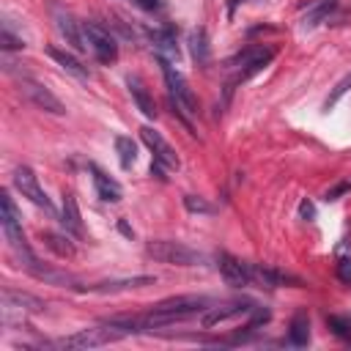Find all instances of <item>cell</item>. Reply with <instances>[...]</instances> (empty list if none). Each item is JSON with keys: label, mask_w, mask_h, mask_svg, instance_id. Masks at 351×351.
Returning <instances> with one entry per match:
<instances>
[{"label": "cell", "mask_w": 351, "mask_h": 351, "mask_svg": "<svg viewBox=\"0 0 351 351\" xmlns=\"http://www.w3.org/2000/svg\"><path fill=\"white\" fill-rule=\"evenodd\" d=\"M159 66H162V77L167 82V93H170V101L184 112V115H197V96L195 90L189 88V82L184 80V74L162 55H156Z\"/></svg>", "instance_id": "6da1fadb"}, {"label": "cell", "mask_w": 351, "mask_h": 351, "mask_svg": "<svg viewBox=\"0 0 351 351\" xmlns=\"http://www.w3.org/2000/svg\"><path fill=\"white\" fill-rule=\"evenodd\" d=\"M148 258L159 261V263H167V266H197L203 263V252L181 244V241H170V239H156V241H148L145 247Z\"/></svg>", "instance_id": "7a4b0ae2"}, {"label": "cell", "mask_w": 351, "mask_h": 351, "mask_svg": "<svg viewBox=\"0 0 351 351\" xmlns=\"http://www.w3.org/2000/svg\"><path fill=\"white\" fill-rule=\"evenodd\" d=\"M271 58H274V49H271V47L250 44V47H244L236 58H230L228 66H230V69H239V77H236V80L244 82V80H250L252 74L263 71V69L271 63Z\"/></svg>", "instance_id": "3957f363"}, {"label": "cell", "mask_w": 351, "mask_h": 351, "mask_svg": "<svg viewBox=\"0 0 351 351\" xmlns=\"http://www.w3.org/2000/svg\"><path fill=\"white\" fill-rule=\"evenodd\" d=\"M3 233H5V241L14 247V252H19V258H33L27 241H25V230H22V217H19V208L14 206V197L8 192H3Z\"/></svg>", "instance_id": "277c9868"}, {"label": "cell", "mask_w": 351, "mask_h": 351, "mask_svg": "<svg viewBox=\"0 0 351 351\" xmlns=\"http://www.w3.org/2000/svg\"><path fill=\"white\" fill-rule=\"evenodd\" d=\"M82 36H85L88 49L93 52V58L99 63L107 66V63H115L118 60V44H115V38L110 36L107 27H101L96 22H82Z\"/></svg>", "instance_id": "5b68a950"}, {"label": "cell", "mask_w": 351, "mask_h": 351, "mask_svg": "<svg viewBox=\"0 0 351 351\" xmlns=\"http://www.w3.org/2000/svg\"><path fill=\"white\" fill-rule=\"evenodd\" d=\"M11 181H14V186L19 189V195H22V197H27L33 206L44 208L47 214H55L52 200L47 197V192H44V189H41V184H38V176H36L27 165H19V167L14 170V176H11Z\"/></svg>", "instance_id": "8992f818"}, {"label": "cell", "mask_w": 351, "mask_h": 351, "mask_svg": "<svg viewBox=\"0 0 351 351\" xmlns=\"http://www.w3.org/2000/svg\"><path fill=\"white\" fill-rule=\"evenodd\" d=\"M121 337H123V332L107 324V329H101V326L80 329V332L63 337L60 346H66V348H99V346H110V343H115V340H121Z\"/></svg>", "instance_id": "52a82bcc"}, {"label": "cell", "mask_w": 351, "mask_h": 351, "mask_svg": "<svg viewBox=\"0 0 351 351\" xmlns=\"http://www.w3.org/2000/svg\"><path fill=\"white\" fill-rule=\"evenodd\" d=\"M19 88H22V93H25L38 110L52 112V115H63V112H66L63 101H60L49 88H44L41 82H36V80H30V77H22V80H19Z\"/></svg>", "instance_id": "ba28073f"}, {"label": "cell", "mask_w": 351, "mask_h": 351, "mask_svg": "<svg viewBox=\"0 0 351 351\" xmlns=\"http://www.w3.org/2000/svg\"><path fill=\"white\" fill-rule=\"evenodd\" d=\"M140 140L148 145V151L154 154V162H159L165 170H178V156L173 151V145L154 129V126H143L140 129Z\"/></svg>", "instance_id": "9c48e42d"}, {"label": "cell", "mask_w": 351, "mask_h": 351, "mask_svg": "<svg viewBox=\"0 0 351 351\" xmlns=\"http://www.w3.org/2000/svg\"><path fill=\"white\" fill-rule=\"evenodd\" d=\"M52 19H55V27L58 33L66 38V44L74 49V52H85L88 44H85V36H82V25L60 5H52Z\"/></svg>", "instance_id": "30bf717a"}, {"label": "cell", "mask_w": 351, "mask_h": 351, "mask_svg": "<svg viewBox=\"0 0 351 351\" xmlns=\"http://www.w3.org/2000/svg\"><path fill=\"white\" fill-rule=\"evenodd\" d=\"M217 269H219V274L225 277V282L233 285V288H241V285H250V282H252L250 263L233 258L230 252H219V255H217Z\"/></svg>", "instance_id": "8fae6325"}, {"label": "cell", "mask_w": 351, "mask_h": 351, "mask_svg": "<svg viewBox=\"0 0 351 351\" xmlns=\"http://www.w3.org/2000/svg\"><path fill=\"white\" fill-rule=\"evenodd\" d=\"M252 307H255V304H250V302H228V304H217V307H208V310L203 313L200 324H203L206 329H211V326H217V324H222V321H228V318L252 313Z\"/></svg>", "instance_id": "7c38bea8"}, {"label": "cell", "mask_w": 351, "mask_h": 351, "mask_svg": "<svg viewBox=\"0 0 351 351\" xmlns=\"http://www.w3.org/2000/svg\"><path fill=\"white\" fill-rule=\"evenodd\" d=\"M47 55L66 71V74H71V77H77V80H82V82H88L90 80V71H88V66H82V60L74 55V52H69V49H60V47H47Z\"/></svg>", "instance_id": "4fadbf2b"}, {"label": "cell", "mask_w": 351, "mask_h": 351, "mask_svg": "<svg viewBox=\"0 0 351 351\" xmlns=\"http://www.w3.org/2000/svg\"><path fill=\"white\" fill-rule=\"evenodd\" d=\"M88 170H90V178H93V189H96V195L104 200V203H118L121 197H123V189H121V184L115 181V178H110L104 170H99L96 165H88Z\"/></svg>", "instance_id": "5bb4252c"}, {"label": "cell", "mask_w": 351, "mask_h": 351, "mask_svg": "<svg viewBox=\"0 0 351 351\" xmlns=\"http://www.w3.org/2000/svg\"><path fill=\"white\" fill-rule=\"evenodd\" d=\"M126 85H129V93H132L137 110H140L145 118H156V104H154V96L148 93L145 82H143L137 74H129V77H126Z\"/></svg>", "instance_id": "9a60e30c"}, {"label": "cell", "mask_w": 351, "mask_h": 351, "mask_svg": "<svg viewBox=\"0 0 351 351\" xmlns=\"http://www.w3.org/2000/svg\"><path fill=\"white\" fill-rule=\"evenodd\" d=\"M156 280L143 274V277H123V280H107V282H96L88 285V291L93 293H118V291H132V288H143V285H154Z\"/></svg>", "instance_id": "2e32d148"}, {"label": "cell", "mask_w": 351, "mask_h": 351, "mask_svg": "<svg viewBox=\"0 0 351 351\" xmlns=\"http://www.w3.org/2000/svg\"><path fill=\"white\" fill-rule=\"evenodd\" d=\"M3 307H5V313H11V310H30V313H38V310H44L47 304L38 299V296H30V293H22V291H11V288H5L3 291Z\"/></svg>", "instance_id": "e0dca14e"}, {"label": "cell", "mask_w": 351, "mask_h": 351, "mask_svg": "<svg viewBox=\"0 0 351 351\" xmlns=\"http://www.w3.org/2000/svg\"><path fill=\"white\" fill-rule=\"evenodd\" d=\"M63 228L74 236H82V217H80V206H77V197L71 192L63 195V217H60Z\"/></svg>", "instance_id": "ac0fdd59"}, {"label": "cell", "mask_w": 351, "mask_h": 351, "mask_svg": "<svg viewBox=\"0 0 351 351\" xmlns=\"http://www.w3.org/2000/svg\"><path fill=\"white\" fill-rule=\"evenodd\" d=\"M151 41H154V47H156V52H159L162 58H176V60H178V44H176L173 27L154 30V33H151Z\"/></svg>", "instance_id": "d6986e66"}, {"label": "cell", "mask_w": 351, "mask_h": 351, "mask_svg": "<svg viewBox=\"0 0 351 351\" xmlns=\"http://www.w3.org/2000/svg\"><path fill=\"white\" fill-rule=\"evenodd\" d=\"M189 52H192V58H195L197 66H206V63H208L211 47H208V36H206L203 27H195V30L189 33Z\"/></svg>", "instance_id": "ffe728a7"}, {"label": "cell", "mask_w": 351, "mask_h": 351, "mask_svg": "<svg viewBox=\"0 0 351 351\" xmlns=\"http://www.w3.org/2000/svg\"><path fill=\"white\" fill-rule=\"evenodd\" d=\"M288 343L291 346H307L310 343V321L304 313H296L288 326Z\"/></svg>", "instance_id": "44dd1931"}, {"label": "cell", "mask_w": 351, "mask_h": 351, "mask_svg": "<svg viewBox=\"0 0 351 351\" xmlns=\"http://www.w3.org/2000/svg\"><path fill=\"white\" fill-rule=\"evenodd\" d=\"M115 151H118V162H121L123 170L134 167V162H137V145L132 143V137L118 134V137H115Z\"/></svg>", "instance_id": "7402d4cb"}, {"label": "cell", "mask_w": 351, "mask_h": 351, "mask_svg": "<svg viewBox=\"0 0 351 351\" xmlns=\"http://www.w3.org/2000/svg\"><path fill=\"white\" fill-rule=\"evenodd\" d=\"M335 8H337V0H324V3H318L315 8H310V11H307V16H304L302 27H304V30H313V27H315V25H321V22H324Z\"/></svg>", "instance_id": "603a6c76"}, {"label": "cell", "mask_w": 351, "mask_h": 351, "mask_svg": "<svg viewBox=\"0 0 351 351\" xmlns=\"http://www.w3.org/2000/svg\"><path fill=\"white\" fill-rule=\"evenodd\" d=\"M41 239H44V244H47L55 255H60V258H71V255H74V247L69 244L66 236H58V233H41Z\"/></svg>", "instance_id": "cb8c5ba5"}, {"label": "cell", "mask_w": 351, "mask_h": 351, "mask_svg": "<svg viewBox=\"0 0 351 351\" xmlns=\"http://www.w3.org/2000/svg\"><path fill=\"white\" fill-rule=\"evenodd\" d=\"M348 90H351V71H348L343 80H337V85L329 90V96H326V101H324V110H332V107H335V104H337Z\"/></svg>", "instance_id": "d4e9b609"}, {"label": "cell", "mask_w": 351, "mask_h": 351, "mask_svg": "<svg viewBox=\"0 0 351 351\" xmlns=\"http://www.w3.org/2000/svg\"><path fill=\"white\" fill-rule=\"evenodd\" d=\"M326 324H329V329H332L337 337L351 340V318H348V315H329Z\"/></svg>", "instance_id": "484cf974"}, {"label": "cell", "mask_w": 351, "mask_h": 351, "mask_svg": "<svg viewBox=\"0 0 351 351\" xmlns=\"http://www.w3.org/2000/svg\"><path fill=\"white\" fill-rule=\"evenodd\" d=\"M184 206H186L189 214H214V206L206 203V200L197 197V195H184Z\"/></svg>", "instance_id": "4316f807"}, {"label": "cell", "mask_w": 351, "mask_h": 351, "mask_svg": "<svg viewBox=\"0 0 351 351\" xmlns=\"http://www.w3.org/2000/svg\"><path fill=\"white\" fill-rule=\"evenodd\" d=\"M0 41H3V49H5V52H11V49H22V47H25V38H22V36H19V38L14 36L8 19L3 22V38H0Z\"/></svg>", "instance_id": "83f0119b"}, {"label": "cell", "mask_w": 351, "mask_h": 351, "mask_svg": "<svg viewBox=\"0 0 351 351\" xmlns=\"http://www.w3.org/2000/svg\"><path fill=\"white\" fill-rule=\"evenodd\" d=\"M337 280L346 282V285H351V258L348 255L337 261Z\"/></svg>", "instance_id": "f1b7e54d"}, {"label": "cell", "mask_w": 351, "mask_h": 351, "mask_svg": "<svg viewBox=\"0 0 351 351\" xmlns=\"http://www.w3.org/2000/svg\"><path fill=\"white\" fill-rule=\"evenodd\" d=\"M348 189H351V181H343V184H337L335 189H329V192L324 195V200H337V197H340L343 192H348Z\"/></svg>", "instance_id": "f546056e"}, {"label": "cell", "mask_w": 351, "mask_h": 351, "mask_svg": "<svg viewBox=\"0 0 351 351\" xmlns=\"http://www.w3.org/2000/svg\"><path fill=\"white\" fill-rule=\"evenodd\" d=\"M140 8H145V11H159L162 8V0H134Z\"/></svg>", "instance_id": "4dcf8cb0"}, {"label": "cell", "mask_w": 351, "mask_h": 351, "mask_svg": "<svg viewBox=\"0 0 351 351\" xmlns=\"http://www.w3.org/2000/svg\"><path fill=\"white\" fill-rule=\"evenodd\" d=\"M299 214H302L304 219H313V217H315V208H313V203L302 200V206H299Z\"/></svg>", "instance_id": "1f68e13d"}, {"label": "cell", "mask_w": 351, "mask_h": 351, "mask_svg": "<svg viewBox=\"0 0 351 351\" xmlns=\"http://www.w3.org/2000/svg\"><path fill=\"white\" fill-rule=\"evenodd\" d=\"M241 3H247V0H228V3H225V5H228V16H233V11H236Z\"/></svg>", "instance_id": "d6a6232c"}, {"label": "cell", "mask_w": 351, "mask_h": 351, "mask_svg": "<svg viewBox=\"0 0 351 351\" xmlns=\"http://www.w3.org/2000/svg\"><path fill=\"white\" fill-rule=\"evenodd\" d=\"M118 228H121V230H123V233H126V236H132V228H129V225H126V222H121V225H118Z\"/></svg>", "instance_id": "836d02e7"}]
</instances>
